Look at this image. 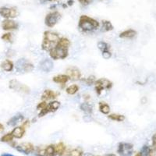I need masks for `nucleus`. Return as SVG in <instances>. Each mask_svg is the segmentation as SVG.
I'll return each mask as SVG.
<instances>
[{
    "label": "nucleus",
    "mask_w": 156,
    "mask_h": 156,
    "mask_svg": "<svg viewBox=\"0 0 156 156\" xmlns=\"http://www.w3.org/2000/svg\"><path fill=\"white\" fill-rule=\"evenodd\" d=\"M70 41L66 37H60L57 44L49 50V55L54 60L64 59L69 55V47Z\"/></svg>",
    "instance_id": "1"
},
{
    "label": "nucleus",
    "mask_w": 156,
    "mask_h": 156,
    "mask_svg": "<svg viewBox=\"0 0 156 156\" xmlns=\"http://www.w3.org/2000/svg\"><path fill=\"white\" fill-rule=\"evenodd\" d=\"M99 23L94 18H91L86 15H82L79 19L78 27L82 31L90 32L99 27Z\"/></svg>",
    "instance_id": "2"
},
{
    "label": "nucleus",
    "mask_w": 156,
    "mask_h": 156,
    "mask_svg": "<svg viewBox=\"0 0 156 156\" xmlns=\"http://www.w3.org/2000/svg\"><path fill=\"white\" fill-rule=\"evenodd\" d=\"M60 37L58 36V34L55 32L49 31H44V37H43V41L41 43V48L44 51H49V50L51 48H53L57 42L58 41Z\"/></svg>",
    "instance_id": "3"
},
{
    "label": "nucleus",
    "mask_w": 156,
    "mask_h": 156,
    "mask_svg": "<svg viewBox=\"0 0 156 156\" xmlns=\"http://www.w3.org/2000/svg\"><path fill=\"white\" fill-rule=\"evenodd\" d=\"M95 84V91L97 94L100 95L102 92L103 90H110L112 87V82L106 78H100L98 80H96L94 82Z\"/></svg>",
    "instance_id": "4"
},
{
    "label": "nucleus",
    "mask_w": 156,
    "mask_h": 156,
    "mask_svg": "<svg viewBox=\"0 0 156 156\" xmlns=\"http://www.w3.org/2000/svg\"><path fill=\"white\" fill-rule=\"evenodd\" d=\"M16 69L20 73H30L34 69V65L26 58H20L16 62Z\"/></svg>",
    "instance_id": "5"
},
{
    "label": "nucleus",
    "mask_w": 156,
    "mask_h": 156,
    "mask_svg": "<svg viewBox=\"0 0 156 156\" xmlns=\"http://www.w3.org/2000/svg\"><path fill=\"white\" fill-rule=\"evenodd\" d=\"M60 12H58V11H53V12H49L46 15L45 18H44V23H45L47 27H53L56 25V23L60 20Z\"/></svg>",
    "instance_id": "6"
},
{
    "label": "nucleus",
    "mask_w": 156,
    "mask_h": 156,
    "mask_svg": "<svg viewBox=\"0 0 156 156\" xmlns=\"http://www.w3.org/2000/svg\"><path fill=\"white\" fill-rule=\"evenodd\" d=\"M133 152V145L130 143L120 142L118 144L117 153L120 156H131Z\"/></svg>",
    "instance_id": "7"
},
{
    "label": "nucleus",
    "mask_w": 156,
    "mask_h": 156,
    "mask_svg": "<svg viewBox=\"0 0 156 156\" xmlns=\"http://www.w3.org/2000/svg\"><path fill=\"white\" fill-rule=\"evenodd\" d=\"M17 9L16 7L8 8L5 6L0 7V16L5 19H13L18 16Z\"/></svg>",
    "instance_id": "8"
},
{
    "label": "nucleus",
    "mask_w": 156,
    "mask_h": 156,
    "mask_svg": "<svg viewBox=\"0 0 156 156\" xmlns=\"http://www.w3.org/2000/svg\"><path fill=\"white\" fill-rule=\"evenodd\" d=\"M9 88L16 90V91H19V92L25 93V94H27V93L30 92V88L27 85L23 84V83H21L16 80H10V82H9Z\"/></svg>",
    "instance_id": "9"
},
{
    "label": "nucleus",
    "mask_w": 156,
    "mask_h": 156,
    "mask_svg": "<svg viewBox=\"0 0 156 156\" xmlns=\"http://www.w3.org/2000/svg\"><path fill=\"white\" fill-rule=\"evenodd\" d=\"M16 151L20 153H23L25 154H30L34 151V146L31 143L24 142L15 146Z\"/></svg>",
    "instance_id": "10"
},
{
    "label": "nucleus",
    "mask_w": 156,
    "mask_h": 156,
    "mask_svg": "<svg viewBox=\"0 0 156 156\" xmlns=\"http://www.w3.org/2000/svg\"><path fill=\"white\" fill-rule=\"evenodd\" d=\"M66 75L69 76L70 80H78L81 77V73H80V69L75 66H70L66 69Z\"/></svg>",
    "instance_id": "11"
},
{
    "label": "nucleus",
    "mask_w": 156,
    "mask_h": 156,
    "mask_svg": "<svg viewBox=\"0 0 156 156\" xmlns=\"http://www.w3.org/2000/svg\"><path fill=\"white\" fill-rule=\"evenodd\" d=\"M1 26H2V28L4 30H7V31L8 30H16L19 27L18 23L12 19H5L2 22Z\"/></svg>",
    "instance_id": "12"
},
{
    "label": "nucleus",
    "mask_w": 156,
    "mask_h": 156,
    "mask_svg": "<svg viewBox=\"0 0 156 156\" xmlns=\"http://www.w3.org/2000/svg\"><path fill=\"white\" fill-rule=\"evenodd\" d=\"M53 67V62L50 58H44V60H42L39 63V69L42 70L43 72H45V73H48V72L52 70Z\"/></svg>",
    "instance_id": "13"
},
{
    "label": "nucleus",
    "mask_w": 156,
    "mask_h": 156,
    "mask_svg": "<svg viewBox=\"0 0 156 156\" xmlns=\"http://www.w3.org/2000/svg\"><path fill=\"white\" fill-rule=\"evenodd\" d=\"M58 95V93L55 92L53 90H49V89H46V90H44V92L41 94V100L46 101L47 100L55 99Z\"/></svg>",
    "instance_id": "14"
},
{
    "label": "nucleus",
    "mask_w": 156,
    "mask_h": 156,
    "mask_svg": "<svg viewBox=\"0 0 156 156\" xmlns=\"http://www.w3.org/2000/svg\"><path fill=\"white\" fill-rule=\"evenodd\" d=\"M25 128H23V126H16V127L13 128L11 133H12V136L16 139H21L25 134Z\"/></svg>",
    "instance_id": "15"
},
{
    "label": "nucleus",
    "mask_w": 156,
    "mask_h": 156,
    "mask_svg": "<svg viewBox=\"0 0 156 156\" xmlns=\"http://www.w3.org/2000/svg\"><path fill=\"white\" fill-rule=\"evenodd\" d=\"M24 119V117L22 114L18 113L15 115L14 116H12L10 119L7 122V125L10 126H15L16 124L20 123V122H23Z\"/></svg>",
    "instance_id": "16"
},
{
    "label": "nucleus",
    "mask_w": 156,
    "mask_h": 156,
    "mask_svg": "<svg viewBox=\"0 0 156 156\" xmlns=\"http://www.w3.org/2000/svg\"><path fill=\"white\" fill-rule=\"evenodd\" d=\"M136 31L133 29H128V30H124L121 32L119 34V37L121 38H126V39H132L136 35Z\"/></svg>",
    "instance_id": "17"
},
{
    "label": "nucleus",
    "mask_w": 156,
    "mask_h": 156,
    "mask_svg": "<svg viewBox=\"0 0 156 156\" xmlns=\"http://www.w3.org/2000/svg\"><path fill=\"white\" fill-rule=\"evenodd\" d=\"M69 80V77L66 74H59L57 75V76H54L52 78V80H53L55 83H59V84H62L64 85L65 83H67Z\"/></svg>",
    "instance_id": "18"
},
{
    "label": "nucleus",
    "mask_w": 156,
    "mask_h": 156,
    "mask_svg": "<svg viewBox=\"0 0 156 156\" xmlns=\"http://www.w3.org/2000/svg\"><path fill=\"white\" fill-rule=\"evenodd\" d=\"M1 68L5 72H11L14 68L13 62L9 59H5L1 63Z\"/></svg>",
    "instance_id": "19"
},
{
    "label": "nucleus",
    "mask_w": 156,
    "mask_h": 156,
    "mask_svg": "<svg viewBox=\"0 0 156 156\" xmlns=\"http://www.w3.org/2000/svg\"><path fill=\"white\" fill-rule=\"evenodd\" d=\"M55 152H56V154L58 156H62L65 152H66V145L62 143V142H59L56 145H55Z\"/></svg>",
    "instance_id": "20"
},
{
    "label": "nucleus",
    "mask_w": 156,
    "mask_h": 156,
    "mask_svg": "<svg viewBox=\"0 0 156 156\" xmlns=\"http://www.w3.org/2000/svg\"><path fill=\"white\" fill-rule=\"evenodd\" d=\"M98 108L99 111L102 114L105 115H108L110 112V106L105 101H100L98 104Z\"/></svg>",
    "instance_id": "21"
},
{
    "label": "nucleus",
    "mask_w": 156,
    "mask_h": 156,
    "mask_svg": "<svg viewBox=\"0 0 156 156\" xmlns=\"http://www.w3.org/2000/svg\"><path fill=\"white\" fill-rule=\"evenodd\" d=\"M60 102L58 101H52L48 104V108L50 112H54L59 108Z\"/></svg>",
    "instance_id": "22"
},
{
    "label": "nucleus",
    "mask_w": 156,
    "mask_h": 156,
    "mask_svg": "<svg viewBox=\"0 0 156 156\" xmlns=\"http://www.w3.org/2000/svg\"><path fill=\"white\" fill-rule=\"evenodd\" d=\"M101 24H102V31L108 32L110 31V30H112L114 28L112 23L110 21H108V20H104L101 21Z\"/></svg>",
    "instance_id": "23"
},
{
    "label": "nucleus",
    "mask_w": 156,
    "mask_h": 156,
    "mask_svg": "<svg viewBox=\"0 0 156 156\" xmlns=\"http://www.w3.org/2000/svg\"><path fill=\"white\" fill-rule=\"evenodd\" d=\"M108 118L111 120L117 121V122H122V121L125 120V116L123 115H121V114H109L108 115Z\"/></svg>",
    "instance_id": "24"
},
{
    "label": "nucleus",
    "mask_w": 156,
    "mask_h": 156,
    "mask_svg": "<svg viewBox=\"0 0 156 156\" xmlns=\"http://www.w3.org/2000/svg\"><path fill=\"white\" fill-rule=\"evenodd\" d=\"M80 107V109H81L83 112H85V113L90 114L92 112V106H91V105L89 104L88 102L82 103Z\"/></svg>",
    "instance_id": "25"
},
{
    "label": "nucleus",
    "mask_w": 156,
    "mask_h": 156,
    "mask_svg": "<svg viewBox=\"0 0 156 156\" xmlns=\"http://www.w3.org/2000/svg\"><path fill=\"white\" fill-rule=\"evenodd\" d=\"M56 152H55V145L50 144L45 147V155L44 156H55Z\"/></svg>",
    "instance_id": "26"
},
{
    "label": "nucleus",
    "mask_w": 156,
    "mask_h": 156,
    "mask_svg": "<svg viewBox=\"0 0 156 156\" xmlns=\"http://www.w3.org/2000/svg\"><path fill=\"white\" fill-rule=\"evenodd\" d=\"M79 90V86L76 85V84H72V85L69 86L66 89V92L68 94H70V95H73L76 93H77V91Z\"/></svg>",
    "instance_id": "27"
},
{
    "label": "nucleus",
    "mask_w": 156,
    "mask_h": 156,
    "mask_svg": "<svg viewBox=\"0 0 156 156\" xmlns=\"http://www.w3.org/2000/svg\"><path fill=\"white\" fill-rule=\"evenodd\" d=\"M83 151L80 148H74L70 150L66 156H83Z\"/></svg>",
    "instance_id": "28"
},
{
    "label": "nucleus",
    "mask_w": 156,
    "mask_h": 156,
    "mask_svg": "<svg viewBox=\"0 0 156 156\" xmlns=\"http://www.w3.org/2000/svg\"><path fill=\"white\" fill-rule=\"evenodd\" d=\"M13 136H12V133H5V134H4L3 136L1 137V139H0V140L2 142H5V143H9V142H12V140H13Z\"/></svg>",
    "instance_id": "29"
},
{
    "label": "nucleus",
    "mask_w": 156,
    "mask_h": 156,
    "mask_svg": "<svg viewBox=\"0 0 156 156\" xmlns=\"http://www.w3.org/2000/svg\"><path fill=\"white\" fill-rule=\"evenodd\" d=\"M98 48H99L101 51H105V50H109V45L108 43L105 42V41H99L98 43Z\"/></svg>",
    "instance_id": "30"
},
{
    "label": "nucleus",
    "mask_w": 156,
    "mask_h": 156,
    "mask_svg": "<svg viewBox=\"0 0 156 156\" xmlns=\"http://www.w3.org/2000/svg\"><path fill=\"white\" fill-rule=\"evenodd\" d=\"M1 38L5 41H7V42H11L12 41V34L11 33H5V34H3L1 37Z\"/></svg>",
    "instance_id": "31"
},
{
    "label": "nucleus",
    "mask_w": 156,
    "mask_h": 156,
    "mask_svg": "<svg viewBox=\"0 0 156 156\" xmlns=\"http://www.w3.org/2000/svg\"><path fill=\"white\" fill-rule=\"evenodd\" d=\"M96 81L95 80V77L94 76H88L87 78H86L85 80H84V82L87 83V85H91L93 83H94V82Z\"/></svg>",
    "instance_id": "32"
},
{
    "label": "nucleus",
    "mask_w": 156,
    "mask_h": 156,
    "mask_svg": "<svg viewBox=\"0 0 156 156\" xmlns=\"http://www.w3.org/2000/svg\"><path fill=\"white\" fill-rule=\"evenodd\" d=\"M36 156H44L45 155V147L42 148V147H37V150L35 151Z\"/></svg>",
    "instance_id": "33"
},
{
    "label": "nucleus",
    "mask_w": 156,
    "mask_h": 156,
    "mask_svg": "<svg viewBox=\"0 0 156 156\" xmlns=\"http://www.w3.org/2000/svg\"><path fill=\"white\" fill-rule=\"evenodd\" d=\"M101 52H102L101 55L105 59H109L112 57V53H111V51L109 50H105V51H103Z\"/></svg>",
    "instance_id": "34"
},
{
    "label": "nucleus",
    "mask_w": 156,
    "mask_h": 156,
    "mask_svg": "<svg viewBox=\"0 0 156 156\" xmlns=\"http://www.w3.org/2000/svg\"><path fill=\"white\" fill-rule=\"evenodd\" d=\"M49 110H48V105H47L46 107L44 108H43V109L40 110V112H39L38 114V117H42L44 116V115H45L46 114L49 113Z\"/></svg>",
    "instance_id": "35"
},
{
    "label": "nucleus",
    "mask_w": 156,
    "mask_h": 156,
    "mask_svg": "<svg viewBox=\"0 0 156 156\" xmlns=\"http://www.w3.org/2000/svg\"><path fill=\"white\" fill-rule=\"evenodd\" d=\"M151 147L152 149L154 151H156V133H154L152 135V137H151Z\"/></svg>",
    "instance_id": "36"
},
{
    "label": "nucleus",
    "mask_w": 156,
    "mask_h": 156,
    "mask_svg": "<svg viewBox=\"0 0 156 156\" xmlns=\"http://www.w3.org/2000/svg\"><path fill=\"white\" fill-rule=\"evenodd\" d=\"M47 105H48V104H47V103H46V101H41V102L38 103V105H37V109L40 111V110H41V109H43V108H45V107H46Z\"/></svg>",
    "instance_id": "37"
},
{
    "label": "nucleus",
    "mask_w": 156,
    "mask_h": 156,
    "mask_svg": "<svg viewBox=\"0 0 156 156\" xmlns=\"http://www.w3.org/2000/svg\"><path fill=\"white\" fill-rule=\"evenodd\" d=\"M92 1L93 0H78V2H80L82 5H84V6L90 5L92 2Z\"/></svg>",
    "instance_id": "38"
},
{
    "label": "nucleus",
    "mask_w": 156,
    "mask_h": 156,
    "mask_svg": "<svg viewBox=\"0 0 156 156\" xmlns=\"http://www.w3.org/2000/svg\"><path fill=\"white\" fill-rule=\"evenodd\" d=\"M29 126H30V120H25L24 122H23V124H22V126H23V128H25V129Z\"/></svg>",
    "instance_id": "39"
},
{
    "label": "nucleus",
    "mask_w": 156,
    "mask_h": 156,
    "mask_svg": "<svg viewBox=\"0 0 156 156\" xmlns=\"http://www.w3.org/2000/svg\"><path fill=\"white\" fill-rule=\"evenodd\" d=\"M1 156H14L13 154H9V153H4V154H1Z\"/></svg>",
    "instance_id": "40"
},
{
    "label": "nucleus",
    "mask_w": 156,
    "mask_h": 156,
    "mask_svg": "<svg viewBox=\"0 0 156 156\" xmlns=\"http://www.w3.org/2000/svg\"><path fill=\"white\" fill-rule=\"evenodd\" d=\"M3 129H4L3 125H2V123H0V132L2 131V130H3Z\"/></svg>",
    "instance_id": "41"
},
{
    "label": "nucleus",
    "mask_w": 156,
    "mask_h": 156,
    "mask_svg": "<svg viewBox=\"0 0 156 156\" xmlns=\"http://www.w3.org/2000/svg\"><path fill=\"white\" fill-rule=\"evenodd\" d=\"M68 3H69V5H71L73 3V0H69V1H68Z\"/></svg>",
    "instance_id": "42"
},
{
    "label": "nucleus",
    "mask_w": 156,
    "mask_h": 156,
    "mask_svg": "<svg viewBox=\"0 0 156 156\" xmlns=\"http://www.w3.org/2000/svg\"><path fill=\"white\" fill-rule=\"evenodd\" d=\"M104 156H116V155H115V154H105V155H104Z\"/></svg>",
    "instance_id": "43"
},
{
    "label": "nucleus",
    "mask_w": 156,
    "mask_h": 156,
    "mask_svg": "<svg viewBox=\"0 0 156 156\" xmlns=\"http://www.w3.org/2000/svg\"><path fill=\"white\" fill-rule=\"evenodd\" d=\"M135 156H141V154H140V152H138V153H136V154H135Z\"/></svg>",
    "instance_id": "44"
},
{
    "label": "nucleus",
    "mask_w": 156,
    "mask_h": 156,
    "mask_svg": "<svg viewBox=\"0 0 156 156\" xmlns=\"http://www.w3.org/2000/svg\"><path fill=\"white\" fill-rule=\"evenodd\" d=\"M49 2H56V1H58V0H48Z\"/></svg>",
    "instance_id": "45"
}]
</instances>
